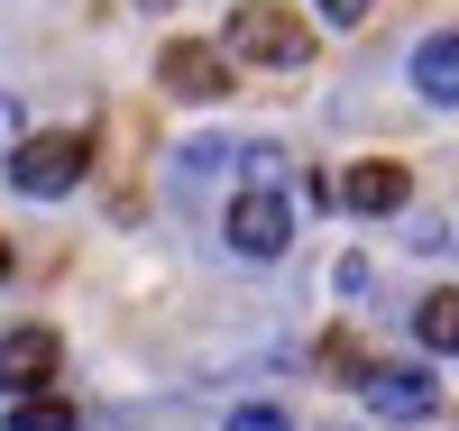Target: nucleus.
Segmentation results:
<instances>
[{"label":"nucleus","mask_w":459,"mask_h":431,"mask_svg":"<svg viewBox=\"0 0 459 431\" xmlns=\"http://www.w3.org/2000/svg\"><path fill=\"white\" fill-rule=\"evenodd\" d=\"M221 229H230V248H239V257H285V239H294V203H285L276 184H248L239 203H230Z\"/></svg>","instance_id":"3"},{"label":"nucleus","mask_w":459,"mask_h":431,"mask_svg":"<svg viewBox=\"0 0 459 431\" xmlns=\"http://www.w3.org/2000/svg\"><path fill=\"white\" fill-rule=\"evenodd\" d=\"M404 193H413V175L395 166V156H368V166H350V175H340V203H350V211H404Z\"/></svg>","instance_id":"6"},{"label":"nucleus","mask_w":459,"mask_h":431,"mask_svg":"<svg viewBox=\"0 0 459 431\" xmlns=\"http://www.w3.org/2000/svg\"><path fill=\"white\" fill-rule=\"evenodd\" d=\"M221 47L248 56V65H303V56H313V28H303L294 10H276V0H239Z\"/></svg>","instance_id":"1"},{"label":"nucleus","mask_w":459,"mask_h":431,"mask_svg":"<svg viewBox=\"0 0 459 431\" xmlns=\"http://www.w3.org/2000/svg\"><path fill=\"white\" fill-rule=\"evenodd\" d=\"M0 285H10V239H0Z\"/></svg>","instance_id":"14"},{"label":"nucleus","mask_w":459,"mask_h":431,"mask_svg":"<svg viewBox=\"0 0 459 431\" xmlns=\"http://www.w3.org/2000/svg\"><path fill=\"white\" fill-rule=\"evenodd\" d=\"M10 184L28 193V203H56V193H74V184H83V138H74V129L19 138V147H10Z\"/></svg>","instance_id":"2"},{"label":"nucleus","mask_w":459,"mask_h":431,"mask_svg":"<svg viewBox=\"0 0 459 431\" xmlns=\"http://www.w3.org/2000/svg\"><path fill=\"white\" fill-rule=\"evenodd\" d=\"M230 431H294L276 404H239V413H230Z\"/></svg>","instance_id":"11"},{"label":"nucleus","mask_w":459,"mask_h":431,"mask_svg":"<svg viewBox=\"0 0 459 431\" xmlns=\"http://www.w3.org/2000/svg\"><path fill=\"white\" fill-rule=\"evenodd\" d=\"M138 10H175V0H138Z\"/></svg>","instance_id":"15"},{"label":"nucleus","mask_w":459,"mask_h":431,"mask_svg":"<svg viewBox=\"0 0 459 431\" xmlns=\"http://www.w3.org/2000/svg\"><path fill=\"white\" fill-rule=\"evenodd\" d=\"M47 376H56V331H10L0 340V385L10 395H47Z\"/></svg>","instance_id":"7"},{"label":"nucleus","mask_w":459,"mask_h":431,"mask_svg":"<svg viewBox=\"0 0 459 431\" xmlns=\"http://www.w3.org/2000/svg\"><path fill=\"white\" fill-rule=\"evenodd\" d=\"M157 83H166L175 101H221V92H230V56L184 37V47H166V56H157Z\"/></svg>","instance_id":"4"},{"label":"nucleus","mask_w":459,"mask_h":431,"mask_svg":"<svg viewBox=\"0 0 459 431\" xmlns=\"http://www.w3.org/2000/svg\"><path fill=\"white\" fill-rule=\"evenodd\" d=\"M413 92L441 101V110H459V28H441V37L413 47Z\"/></svg>","instance_id":"8"},{"label":"nucleus","mask_w":459,"mask_h":431,"mask_svg":"<svg viewBox=\"0 0 459 431\" xmlns=\"http://www.w3.org/2000/svg\"><path fill=\"white\" fill-rule=\"evenodd\" d=\"M10 431H83V413L65 395H10Z\"/></svg>","instance_id":"9"},{"label":"nucleus","mask_w":459,"mask_h":431,"mask_svg":"<svg viewBox=\"0 0 459 431\" xmlns=\"http://www.w3.org/2000/svg\"><path fill=\"white\" fill-rule=\"evenodd\" d=\"M19 138H28V129H19V101H10V92H0V156H10Z\"/></svg>","instance_id":"13"},{"label":"nucleus","mask_w":459,"mask_h":431,"mask_svg":"<svg viewBox=\"0 0 459 431\" xmlns=\"http://www.w3.org/2000/svg\"><path fill=\"white\" fill-rule=\"evenodd\" d=\"M432 404H441V385L423 367H368V413L377 422H432Z\"/></svg>","instance_id":"5"},{"label":"nucleus","mask_w":459,"mask_h":431,"mask_svg":"<svg viewBox=\"0 0 459 431\" xmlns=\"http://www.w3.org/2000/svg\"><path fill=\"white\" fill-rule=\"evenodd\" d=\"M313 10H322V19H331V28H359V19H368V10H377V0H313Z\"/></svg>","instance_id":"12"},{"label":"nucleus","mask_w":459,"mask_h":431,"mask_svg":"<svg viewBox=\"0 0 459 431\" xmlns=\"http://www.w3.org/2000/svg\"><path fill=\"white\" fill-rule=\"evenodd\" d=\"M413 331H423V349H450V358H459V294H423Z\"/></svg>","instance_id":"10"}]
</instances>
